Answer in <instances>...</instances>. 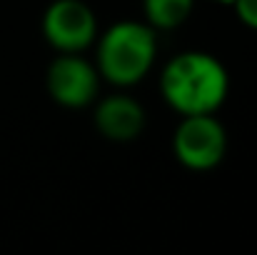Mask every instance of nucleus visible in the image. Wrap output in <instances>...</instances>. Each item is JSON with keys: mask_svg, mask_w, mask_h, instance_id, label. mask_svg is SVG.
I'll return each instance as SVG.
<instances>
[{"mask_svg": "<svg viewBox=\"0 0 257 255\" xmlns=\"http://www.w3.org/2000/svg\"><path fill=\"white\" fill-rule=\"evenodd\" d=\"M230 93L225 65L205 50L177 53L160 73V95L180 115L217 113Z\"/></svg>", "mask_w": 257, "mask_h": 255, "instance_id": "1", "label": "nucleus"}, {"mask_svg": "<svg viewBox=\"0 0 257 255\" xmlns=\"http://www.w3.org/2000/svg\"><path fill=\"white\" fill-rule=\"evenodd\" d=\"M158 58V30L145 20H120L95 40V68L100 80L130 88L148 78Z\"/></svg>", "mask_w": 257, "mask_h": 255, "instance_id": "2", "label": "nucleus"}, {"mask_svg": "<svg viewBox=\"0 0 257 255\" xmlns=\"http://www.w3.org/2000/svg\"><path fill=\"white\" fill-rule=\"evenodd\" d=\"M172 153L187 170L205 173L217 168L227 153L225 125L215 118V113L182 115L172 135Z\"/></svg>", "mask_w": 257, "mask_h": 255, "instance_id": "3", "label": "nucleus"}, {"mask_svg": "<svg viewBox=\"0 0 257 255\" xmlns=\"http://www.w3.org/2000/svg\"><path fill=\"white\" fill-rule=\"evenodd\" d=\"M40 28L45 43L58 53H85L97 40L95 10L83 0H53Z\"/></svg>", "mask_w": 257, "mask_h": 255, "instance_id": "4", "label": "nucleus"}, {"mask_svg": "<svg viewBox=\"0 0 257 255\" xmlns=\"http://www.w3.org/2000/svg\"><path fill=\"white\" fill-rule=\"evenodd\" d=\"M45 88L58 105L80 110L97 100L100 73L83 53H60L48 65Z\"/></svg>", "mask_w": 257, "mask_h": 255, "instance_id": "5", "label": "nucleus"}, {"mask_svg": "<svg viewBox=\"0 0 257 255\" xmlns=\"http://www.w3.org/2000/svg\"><path fill=\"white\" fill-rule=\"evenodd\" d=\"M92 120H95L97 133L105 140L133 143L135 138H140L145 128V110L135 98L125 93H115L95 103Z\"/></svg>", "mask_w": 257, "mask_h": 255, "instance_id": "6", "label": "nucleus"}, {"mask_svg": "<svg viewBox=\"0 0 257 255\" xmlns=\"http://www.w3.org/2000/svg\"><path fill=\"white\" fill-rule=\"evenodd\" d=\"M195 0H143L145 23L155 30H175L192 15Z\"/></svg>", "mask_w": 257, "mask_h": 255, "instance_id": "7", "label": "nucleus"}, {"mask_svg": "<svg viewBox=\"0 0 257 255\" xmlns=\"http://www.w3.org/2000/svg\"><path fill=\"white\" fill-rule=\"evenodd\" d=\"M232 8L242 25L257 30V0H232Z\"/></svg>", "mask_w": 257, "mask_h": 255, "instance_id": "8", "label": "nucleus"}, {"mask_svg": "<svg viewBox=\"0 0 257 255\" xmlns=\"http://www.w3.org/2000/svg\"><path fill=\"white\" fill-rule=\"evenodd\" d=\"M212 3H220V5H232V0H212Z\"/></svg>", "mask_w": 257, "mask_h": 255, "instance_id": "9", "label": "nucleus"}]
</instances>
